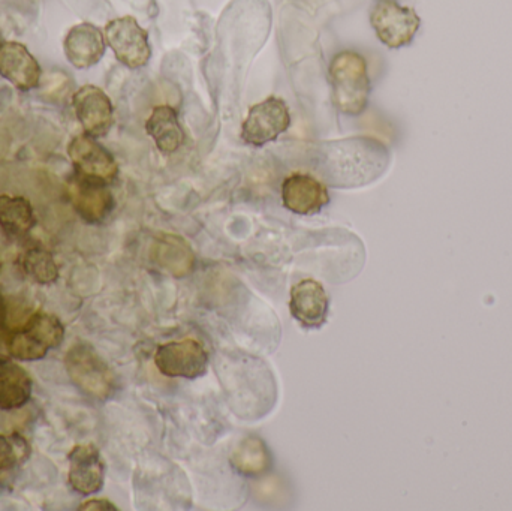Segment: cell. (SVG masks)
<instances>
[{
	"label": "cell",
	"instance_id": "6da1fadb",
	"mask_svg": "<svg viewBox=\"0 0 512 511\" xmlns=\"http://www.w3.org/2000/svg\"><path fill=\"white\" fill-rule=\"evenodd\" d=\"M316 173L336 188H355L378 180L390 165V150L373 137L322 141L312 149Z\"/></svg>",
	"mask_w": 512,
	"mask_h": 511
},
{
	"label": "cell",
	"instance_id": "7a4b0ae2",
	"mask_svg": "<svg viewBox=\"0 0 512 511\" xmlns=\"http://www.w3.org/2000/svg\"><path fill=\"white\" fill-rule=\"evenodd\" d=\"M328 77L337 111L346 116L363 114L370 95L366 59L355 51H342L331 60Z\"/></svg>",
	"mask_w": 512,
	"mask_h": 511
},
{
	"label": "cell",
	"instance_id": "3957f363",
	"mask_svg": "<svg viewBox=\"0 0 512 511\" xmlns=\"http://www.w3.org/2000/svg\"><path fill=\"white\" fill-rule=\"evenodd\" d=\"M66 372L72 383L90 398L107 401L116 390V377L98 351L78 342L65 356Z\"/></svg>",
	"mask_w": 512,
	"mask_h": 511
},
{
	"label": "cell",
	"instance_id": "277c9868",
	"mask_svg": "<svg viewBox=\"0 0 512 511\" xmlns=\"http://www.w3.org/2000/svg\"><path fill=\"white\" fill-rule=\"evenodd\" d=\"M65 327L56 315L39 311L14 333L9 341V354L23 362L42 360L51 350L62 345Z\"/></svg>",
	"mask_w": 512,
	"mask_h": 511
},
{
	"label": "cell",
	"instance_id": "5b68a950",
	"mask_svg": "<svg viewBox=\"0 0 512 511\" xmlns=\"http://www.w3.org/2000/svg\"><path fill=\"white\" fill-rule=\"evenodd\" d=\"M105 41L116 59L129 69H140L152 57L149 33L131 15L114 18L105 26Z\"/></svg>",
	"mask_w": 512,
	"mask_h": 511
},
{
	"label": "cell",
	"instance_id": "8992f818",
	"mask_svg": "<svg viewBox=\"0 0 512 511\" xmlns=\"http://www.w3.org/2000/svg\"><path fill=\"white\" fill-rule=\"evenodd\" d=\"M291 126V113L282 98L268 96L249 110L242 125V140L249 146L262 147L276 140Z\"/></svg>",
	"mask_w": 512,
	"mask_h": 511
},
{
	"label": "cell",
	"instance_id": "52a82bcc",
	"mask_svg": "<svg viewBox=\"0 0 512 511\" xmlns=\"http://www.w3.org/2000/svg\"><path fill=\"white\" fill-rule=\"evenodd\" d=\"M370 23L382 44L400 48L414 39L420 27V17L414 9L399 5L394 0H379L370 12Z\"/></svg>",
	"mask_w": 512,
	"mask_h": 511
},
{
	"label": "cell",
	"instance_id": "ba28073f",
	"mask_svg": "<svg viewBox=\"0 0 512 511\" xmlns=\"http://www.w3.org/2000/svg\"><path fill=\"white\" fill-rule=\"evenodd\" d=\"M155 365L167 377L194 380L207 371L209 354L197 339L186 338L161 345L156 350Z\"/></svg>",
	"mask_w": 512,
	"mask_h": 511
},
{
	"label": "cell",
	"instance_id": "9c48e42d",
	"mask_svg": "<svg viewBox=\"0 0 512 511\" xmlns=\"http://www.w3.org/2000/svg\"><path fill=\"white\" fill-rule=\"evenodd\" d=\"M68 156L75 173L80 176L111 183L119 174V165L113 153L105 149L98 138L90 137L86 132L69 141Z\"/></svg>",
	"mask_w": 512,
	"mask_h": 511
},
{
	"label": "cell",
	"instance_id": "30bf717a",
	"mask_svg": "<svg viewBox=\"0 0 512 511\" xmlns=\"http://www.w3.org/2000/svg\"><path fill=\"white\" fill-rule=\"evenodd\" d=\"M68 197L83 221L101 224L114 209V197L108 183L75 173L68 182Z\"/></svg>",
	"mask_w": 512,
	"mask_h": 511
},
{
	"label": "cell",
	"instance_id": "8fae6325",
	"mask_svg": "<svg viewBox=\"0 0 512 511\" xmlns=\"http://www.w3.org/2000/svg\"><path fill=\"white\" fill-rule=\"evenodd\" d=\"M72 110L90 137H107L114 125V105L101 87L86 84L72 95Z\"/></svg>",
	"mask_w": 512,
	"mask_h": 511
},
{
	"label": "cell",
	"instance_id": "7c38bea8",
	"mask_svg": "<svg viewBox=\"0 0 512 511\" xmlns=\"http://www.w3.org/2000/svg\"><path fill=\"white\" fill-rule=\"evenodd\" d=\"M282 203L297 215H316L330 203V195L327 186L312 174L294 173L283 180Z\"/></svg>",
	"mask_w": 512,
	"mask_h": 511
},
{
	"label": "cell",
	"instance_id": "4fadbf2b",
	"mask_svg": "<svg viewBox=\"0 0 512 511\" xmlns=\"http://www.w3.org/2000/svg\"><path fill=\"white\" fill-rule=\"evenodd\" d=\"M0 77L21 92H29L41 83L42 69L26 45L3 41L0 42Z\"/></svg>",
	"mask_w": 512,
	"mask_h": 511
},
{
	"label": "cell",
	"instance_id": "5bb4252c",
	"mask_svg": "<svg viewBox=\"0 0 512 511\" xmlns=\"http://www.w3.org/2000/svg\"><path fill=\"white\" fill-rule=\"evenodd\" d=\"M105 464L93 444H78L69 453L68 480L81 495H93L104 486Z\"/></svg>",
	"mask_w": 512,
	"mask_h": 511
},
{
	"label": "cell",
	"instance_id": "9a60e30c",
	"mask_svg": "<svg viewBox=\"0 0 512 511\" xmlns=\"http://www.w3.org/2000/svg\"><path fill=\"white\" fill-rule=\"evenodd\" d=\"M107 41L99 27L92 23L75 24L66 33L63 51L74 68L87 69L98 65L105 54Z\"/></svg>",
	"mask_w": 512,
	"mask_h": 511
},
{
	"label": "cell",
	"instance_id": "2e32d148",
	"mask_svg": "<svg viewBox=\"0 0 512 511\" xmlns=\"http://www.w3.org/2000/svg\"><path fill=\"white\" fill-rule=\"evenodd\" d=\"M291 314L304 327H319L328 314V297L324 287L313 279H304L292 287Z\"/></svg>",
	"mask_w": 512,
	"mask_h": 511
},
{
	"label": "cell",
	"instance_id": "e0dca14e",
	"mask_svg": "<svg viewBox=\"0 0 512 511\" xmlns=\"http://www.w3.org/2000/svg\"><path fill=\"white\" fill-rule=\"evenodd\" d=\"M152 258L156 266L176 278H183L194 270L195 254L185 239L173 234H162L155 240Z\"/></svg>",
	"mask_w": 512,
	"mask_h": 511
},
{
	"label": "cell",
	"instance_id": "ac0fdd59",
	"mask_svg": "<svg viewBox=\"0 0 512 511\" xmlns=\"http://www.w3.org/2000/svg\"><path fill=\"white\" fill-rule=\"evenodd\" d=\"M146 132L155 141L159 152L165 155L177 152L185 143V131L180 125L177 111L170 105L153 108L146 120Z\"/></svg>",
	"mask_w": 512,
	"mask_h": 511
},
{
	"label": "cell",
	"instance_id": "d6986e66",
	"mask_svg": "<svg viewBox=\"0 0 512 511\" xmlns=\"http://www.w3.org/2000/svg\"><path fill=\"white\" fill-rule=\"evenodd\" d=\"M33 381L14 360L0 357V410L23 408L32 398Z\"/></svg>",
	"mask_w": 512,
	"mask_h": 511
},
{
	"label": "cell",
	"instance_id": "ffe728a7",
	"mask_svg": "<svg viewBox=\"0 0 512 511\" xmlns=\"http://www.w3.org/2000/svg\"><path fill=\"white\" fill-rule=\"evenodd\" d=\"M35 210L20 195H0V228L11 237H23L35 227Z\"/></svg>",
	"mask_w": 512,
	"mask_h": 511
},
{
	"label": "cell",
	"instance_id": "44dd1931",
	"mask_svg": "<svg viewBox=\"0 0 512 511\" xmlns=\"http://www.w3.org/2000/svg\"><path fill=\"white\" fill-rule=\"evenodd\" d=\"M20 267L30 281L39 285L54 284L60 276L59 266L53 254L39 246L27 249L24 254H21Z\"/></svg>",
	"mask_w": 512,
	"mask_h": 511
},
{
	"label": "cell",
	"instance_id": "7402d4cb",
	"mask_svg": "<svg viewBox=\"0 0 512 511\" xmlns=\"http://www.w3.org/2000/svg\"><path fill=\"white\" fill-rule=\"evenodd\" d=\"M231 464L246 476L264 473L270 464L267 447L258 438H246L231 456Z\"/></svg>",
	"mask_w": 512,
	"mask_h": 511
},
{
	"label": "cell",
	"instance_id": "603a6c76",
	"mask_svg": "<svg viewBox=\"0 0 512 511\" xmlns=\"http://www.w3.org/2000/svg\"><path fill=\"white\" fill-rule=\"evenodd\" d=\"M30 447L21 435L0 434V480L9 476L29 459Z\"/></svg>",
	"mask_w": 512,
	"mask_h": 511
},
{
	"label": "cell",
	"instance_id": "cb8c5ba5",
	"mask_svg": "<svg viewBox=\"0 0 512 511\" xmlns=\"http://www.w3.org/2000/svg\"><path fill=\"white\" fill-rule=\"evenodd\" d=\"M80 510H116V507L107 500H92L84 503Z\"/></svg>",
	"mask_w": 512,
	"mask_h": 511
}]
</instances>
